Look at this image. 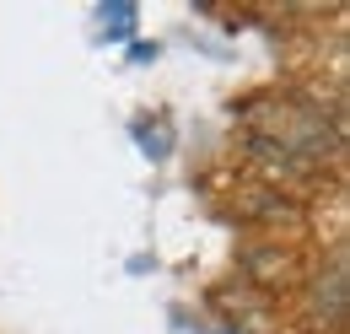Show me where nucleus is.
Segmentation results:
<instances>
[]
</instances>
